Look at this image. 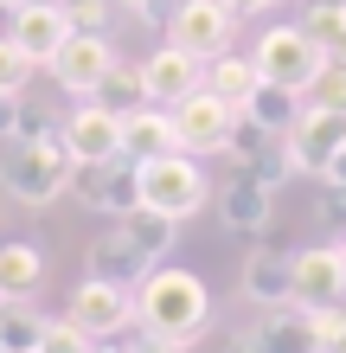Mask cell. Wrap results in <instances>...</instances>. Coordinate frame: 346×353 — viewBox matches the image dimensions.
Wrapping results in <instances>:
<instances>
[{"mask_svg": "<svg viewBox=\"0 0 346 353\" xmlns=\"http://www.w3.org/2000/svg\"><path fill=\"white\" fill-rule=\"evenodd\" d=\"M135 327L193 347L212 327V289H206V276H193V270H148L141 289H135Z\"/></svg>", "mask_w": 346, "mask_h": 353, "instance_id": "1", "label": "cell"}, {"mask_svg": "<svg viewBox=\"0 0 346 353\" xmlns=\"http://www.w3.org/2000/svg\"><path fill=\"white\" fill-rule=\"evenodd\" d=\"M71 168L77 161L65 154L58 129L52 135H13V148L0 154V193L19 205H52L71 186Z\"/></svg>", "mask_w": 346, "mask_h": 353, "instance_id": "2", "label": "cell"}, {"mask_svg": "<svg viewBox=\"0 0 346 353\" xmlns=\"http://www.w3.org/2000/svg\"><path fill=\"white\" fill-rule=\"evenodd\" d=\"M206 199H212V180H206V168H199V154H186V148L135 168V205H148V212H160V219H193Z\"/></svg>", "mask_w": 346, "mask_h": 353, "instance_id": "3", "label": "cell"}, {"mask_svg": "<svg viewBox=\"0 0 346 353\" xmlns=\"http://www.w3.org/2000/svg\"><path fill=\"white\" fill-rule=\"evenodd\" d=\"M250 58H257L263 84H276V90H289V97H308L314 77H321V65H327V52L308 39V26H263Z\"/></svg>", "mask_w": 346, "mask_h": 353, "instance_id": "4", "label": "cell"}, {"mask_svg": "<svg viewBox=\"0 0 346 353\" xmlns=\"http://www.w3.org/2000/svg\"><path fill=\"white\" fill-rule=\"evenodd\" d=\"M160 32H167L160 46H173V52L199 58V65H212L218 52H231L237 13L225 7V0H180V7L167 13V26H160Z\"/></svg>", "mask_w": 346, "mask_h": 353, "instance_id": "5", "label": "cell"}, {"mask_svg": "<svg viewBox=\"0 0 346 353\" xmlns=\"http://www.w3.org/2000/svg\"><path fill=\"white\" fill-rule=\"evenodd\" d=\"M65 315L84 327L90 341H122L135 327V289L129 283H109V276H84V283L71 289Z\"/></svg>", "mask_w": 346, "mask_h": 353, "instance_id": "6", "label": "cell"}, {"mask_svg": "<svg viewBox=\"0 0 346 353\" xmlns=\"http://www.w3.org/2000/svg\"><path fill=\"white\" fill-rule=\"evenodd\" d=\"M167 116H173V141H180L186 154H225V148H231L237 110H231L225 97H212L206 84H199L193 97H180Z\"/></svg>", "mask_w": 346, "mask_h": 353, "instance_id": "7", "label": "cell"}, {"mask_svg": "<svg viewBox=\"0 0 346 353\" xmlns=\"http://www.w3.org/2000/svg\"><path fill=\"white\" fill-rule=\"evenodd\" d=\"M346 148V110H321V103H301L289 122V168L295 174H321L327 180L334 154Z\"/></svg>", "mask_w": 346, "mask_h": 353, "instance_id": "8", "label": "cell"}, {"mask_svg": "<svg viewBox=\"0 0 346 353\" xmlns=\"http://www.w3.org/2000/svg\"><path fill=\"white\" fill-rule=\"evenodd\" d=\"M295 308H340L346 302V244H308V251H295Z\"/></svg>", "mask_w": 346, "mask_h": 353, "instance_id": "9", "label": "cell"}, {"mask_svg": "<svg viewBox=\"0 0 346 353\" xmlns=\"http://www.w3.org/2000/svg\"><path fill=\"white\" fill-rule=\"evenodd\" d=\"M58 141H65V154L77 168H84V161H116L122 154V110H103L96 97H84L58 122Z\"/></svg>", "mask_w": 346, "mask_h": 353, "instance_id": "10", "label": "cell"}, {"mask_svg": "<svg viewBox=\"0 0 346 353\" xmlns=\"http://www.w3.org/2000/svg\"><path fill=\"white\" fill-rule=\"evenodd\" d=\"M225 154H231L250 180H263L270 193L295 174V168H289V135H282V129H263V122H250L244 110H237V129H231V148H225Z\"/></svg>", "mask_w": 346, "mask_h": 353, "instance_id": "11", "label": "cell"}, {"mask_svg": "<svg viewBox=\"0 0 346 353\" xmlns=\"http://www.w3.org/2000/svg\"><path fill=\"white\" fill-rule=\"evenodd\" d=\"M109 65H116L109 32H71L65 46H58V58H52V77H58L65 97H96V84L109 77Z\"/></svg>", "mask_w": 346, "mask_h": 353, "instance_id": "12", "label": "cell"}, {"mask_svg": "<svg viewBox=\"0 0 346 353\" xmlns=\"http://www.w3.org/2000/svg\"><path fill=\"white\" fill-rule=\"evenodd\" d=\"M71 193L90 205V212L103 219H122L135 205V161H84V168H71Z\"/></svg>", "mask_w": 346, "mask_h": 353, "instance_id": "13", "label": "cell"}, {"mask_svg": "<svg viewBox=\"0 0 346 353\" xmlns=\"http://www.w3.org/2000/svg\"><path fill=\"white\" fill-rule=\"evenodd\" d=\"M7 39L32 58V65H52L58 46L71 39V19H65V7H58V0H26V7L7 13Z\"/></svg>", "mask_w": 346, "mask_h": 353, "instance_id": "14", "label": "cell"}, {"mask_svg": "<svg viewBox=\"0 0 346 353\" xmlns=\"http://www.w3.org/2000/svg\"><path fill=\"white\" fill-rule=\"evenodd\" d=\"M270 212H276V193L263 180H250V174L225 180V193H218V225H225L231 238L263 244V238H270Z\"/></svg>", "mask_w": 346, "mask_h": 353, "instance_id": "15", "label": "cell"}, {"mask_svg": "<svg viewBox=\"0 0 346 353\" xmlns=\"http://www.w3.org/2000/svg\"><path fill=\"white\" fill-rule=\"evenodd\" d=\"M199 84H206V65L186 58V52H173V46H160V52L141 58V97H148L154 110H173V103L193 97Z\"/></svg>", "mask_w": 346, "mask_h": 353, "instance_id": "16", "label": "cell"}, {"mask_svg": "<svg viewBox=\"0 0 346 353\" xmlns=\"http://www.w3.org/2000/svg\"><path fill=\"white\" fill-rule=\"evenodd\" d=\"M180 141H173V116L167 110H154V103H135L129 116H122V161H160V154H173Z\"/></svg>", "mask_w": 346, "mask_h": 353, "instance_id": "17", "label": "cell"}, {"mask_svg": "<svg viewBox=\"0 0 346 353\" xmlns=\"http://www.w3.org/2000/svg\"><path fill=\"white\" fill-rule=\"evenodd\" d=\"M257 334H263V353H321V321L308 308H295V302L263 308Z\"/></svg>", "mask_w": 346, "mask_h": 353, "instance_id": "18", "label": "cell"}, {"mask_svg": "<svg viewBox=\"0 0 346 353\" xmlns=\"http://www.w3.org/2000/svg\"><path fill=\"white\" fill-rule=\"evenodd\" d=\"M116 232H122V244H129V251L141 257V263H160L173 251V238H180V219H160V212H148V205H129V212L116 219Z\"/></svg>", "mask_w": 346, "mask_h": 353, "instance_id": "19", "label": "cell"}, {"mask_svg": "<svg viewBox=\"0 0 346 353\" xmlns=\"http://www.w3.org/2000/svg\"><path fill=\"white\" fill-rule=\"evenodd\" d=\"M39 283H45V257L32 244H19V238H0V308L32 302Z\"/></svg>", "mask_w": 346, "mask_h": 353, "instance_id": "20", "label": "cell"}, {"mask_svg": "<svg viewBox=\"0 0 346 353\" xmlns=\"http://www.w3.org/2000/svg\"><path fill=\"white\" fill-rule=\"evenodd\" d=\"M244 296H250L257 308H282L295 302V263L276 257V251H257L250 263H244Z\"/></svg>", "mask_w": 346, "mask_h": 353, "instance_id": "21", "label": "cell"}, {"mask_svg": "<svg viewBox=\"0 0 346 353\" xmlns=\"http://www.w3.org/2000/svg\"><path fill=\"white\" fill-rule=\"evenodd\" d=\"M257 84H263V71H257V58H250V52H218L212 65H206V90H212V97H225L231 110H244V103L257 97Z\"/></svg>", "mask_w": 346, "mask_h": 353, "instance_id": "22", "label": "cell"}, {"mask_svg": "<svg viewBox=\"0 0 346 353\" xmlns=\"http://www.w3.org/2000/svg\"><path fill=\"white\" fill-rule=\"evenodd\" d=\"M90 276H109V283H135V276H148V263H141L129 244H122V232H103L90 244Z\"/></svg>", "mask_w": 346, "mask_h": 353, "instance_id": "23", "label": "cell"}, {"mask_svg": "<svg viewBox=\"0 0 346 353\" xmlns=\"http://www.w3.org/2000/svg\"><path fill=\"white\" fill-rule=\"evenodd\" d=\"M39 341H45V315H32L26 302L0 308V353H39Z\"/></svg>", "mask_w": 346, "mask_h": 353, "instance_id": "24", "label": "cell"}, {"mask_svg": "<svg viewBox=\"0 0 346 353\" xmlns=\"http://www.w3.org/2000/svg\"><path fill=\"white\" fill-rule=\"evenodd\" d=\"M295 110H301V97H289V90H276V84H257V97L244 103V116H250V122H263V129H282V135H289V122H295Z\"/></svg>", "mask_w": 346, "mask_h": 353, "instance_id": "25", "label": "cell"}, {"mask_svg": "<svg viewBox=\"0 0 346 353\" xmlns=\"http://www.w3.org/2000/svg\"><path fill=\"white\" fill-rule=\"evenodd\" d=\"M96 103H103V110H122V116H129L135 103H148V97H141V65H122V58H116L109 77L96 84Z\"/></svg>", "mask_w": 346, "mask_h": 353, "instance_id": "26", "label": "cell"}, {"mask_svg": "<svg viewBox=\"0 0 346 353\" xmlns=\"http://www.w3.org/2000/svg\"><path fill=\"white\" fill-rule=\"evenodd\" d=\"M65 7V19H71V32H109L116 26V0H58Z\"/></svg>", "mask_w": 346, "mask_h": 353, "instance_id": "27", "label": "cell"}, {"mask_svg": "<svg viewBox=\"0 0 346 353\" xmlns=\"http://www.w3.org/2000/svg\"><path fill=\"white\" fill-rule=\"evenodd\" d=\"M96 341L77 327L71 315H45V341H39V353H90Z\"/></svg>", "mask_w": 346, "mask_h": 353, "instance_id": "28", "label": "cell"}, {"mask_svg": "<svg viewBox=\"0 0 346 353\" xmlns=\"http://www.w3.org/2000/svg\"><path fill=\"white\" fill-rule=\"evenodd\" d=\"M321 110H346V58H327L321 65V77H314V90H308Z\"/></svg>", "mask_w": 346, "mask_h": 353, "instance_id": "29", "label": "cell"}, {"mask_svg": "<svg viewBox=\"0 0 346 353\" xmlns=\"http://www.w3.org/2000/svg\"><path fill=\"white\" fill-rule=\"evenodd\" d=\"M26 77H32V58L19 52L7 32H0V90H13V97H19V90H26Z\"/></svg>", "mask_w": 346, "mask_h": 353, "instance_id": "30", "label": "cell"}, {"mask_svg": "<svg viewBox=\"0 0 346 353\" xmlns=\"http://www.w3.org/2000/svg\"><path fill=\"white\" fill-rule=\"evenodd\" d=\"M321 353H346V302L340 308H321Z\"/></svg>", "mask_w": 346, "mask_h": 353, "instance_id": "31", "label": "cell"}, {"mask_svg": "<svg viewBox=\"0 0 346 353\" xmlns=\"http://www.w3.org/2000/svg\"><path fill=\"white\" fill-rule=\"evenodd\" d=\"M122 347H129V353H186L180 341H160V334H148V327H129V334H122Z\"/></svg>", "mask_w": 346, "mask_h": 353, "instance_id": "32", "label": "cell"}, {"mask_svg": "<svg viewBox=\"0 0 346 353\" xmlns=\"http://www.w3.org/2000/svg\"><path fill=\"white\" fill-rule=\"evenodd\" d=\"M321 212L346 225V186H340V180H321Z\"/></svg>", "mask_w": 346, "mask_h": 353, "instance_id": "33", "label": "cell"}, {"mask_svg": "<svg viewBox=\"0 0 346 353\" xmlns=\"http://www.w3.org/2000/svg\"><path fill=\"white\" fill-rule=\"evenodd\" d=\"M13 135H19V97L0 90V141H13Z\"/></svg>", "mask_w": 346, "mask_h": 353, "instance_id": "34", "label": "cell"}, {"mask_svg": "<svg viewBox=\"0 0 346 353\" xmlns=\"http://www.w3.org/2000/svg\"><path fill=\"white\" fill-rule=\"evenodd\" d=\"M225 353H263V334H257V321H250V327H237V334L225 341Z\"/></svg>", "mask_w": 346, "mask_h": 353, "instance_id": "35", "label": "cell"}, {"mask_svg": "<svg viewBox=\"0 0 346 353\" xmlns=\"http://www.w3.org/2000/svg\"><path fill=\"white\" fill-rule=\"evenodd\" d=\"M225 7H231V13L244 19V13H263V7H276V0H225Z\"/></svg>", "mask_w": 346, "mask_h": 353, "instance_id": "36", "label": "cell"}, {"mask_svg": "<svg viewBox=\"0 0 346 353\" xmlns=\"http://www.w3.org/2000/svg\"><path fill=\"white\" fill-rule=\"evenodd\" d=\"M327 180H340V186H346V148L334 154V168H327Z\"/></svg>", "mask_w": 346, "mask_h": 353, "instance_id": "37", "label": "cell"}, {"mask_svg": "<svg viewBox=\"0 0 346 353\" xmlns=\"http://www.w3.org/2000/svg\"><path fill=\"white\" fill-rule=\"evenodd\" d=\"M90 353H129V347H122V341H96Z\"/></svg>", "mask_w": 346, "mask_h": 353, "instance_id": "38", "label": "cell"}, {"mask_svg": "<svg viewBox=\"0 0 346 353\" xmlns=\"http://www.w3.org/2000/svg\"><path fill=\"white\" fill-rule=\"evenodd\" d=\"M13 7H26V0H0V13H13Z\"/></svg>", "mask_w": 346, "mask_h": 353, "instance_id": "39", "label": "cell"}, {"mask_svg": "<svg viewBox=\"0 0 346 353\" xmlns=\"http://www.w3.org/2000/svg\"><path fill=\"white\" fill-rule=\"evenodd\" d=\"M314 7H346V0H314Z\"/></svg>", "mask_w": 346, "mask_h": 353, "instance_id": "40", "label": "cell"}]
</instances>
